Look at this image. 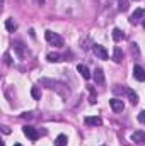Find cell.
I'll return each mask as SVG.
<instances>
[{"instance_id": "1", "label": "cell", "mask_w": 145, "mask_h": 146, "mask_svg": "<svg viewBox=\"0 0 145 146\" xmlns=\"http://www.w3.org/2000/svg\"><path fill=\"white\" fill-rule=\"evenodd\" d=\"M39 85H43V87H48V88H51V90H58L60 94H67V85L65 83H62V82H55V80H50V78H41L39 80Z\"/></svg>"}, {"instance_id": "2", "label": "cell", "mask_w": 145, "mask_h": 146, "mask_svg": "<svg viewBox=\"0 0 145 146\" xmlns=\"http://www.w3.org/2000/svg\"><path fill=\"white\" fill-rule=\"evenodd\" d=\"M44 37H46V41L50 42V44H53V46H63V39L62 36H58V34H55V33H51V31H46L44 33Z\"/></svg>"}, {"instance_id": "3", "label": "cell", "mask_w": 145, "mask_h": 146, "mask_svg": "<svg viewBox=\"0 0 145 146\" xmlns=\"http://www.w3.org/2000/svg\"><path fill=\"white\" fill-rule=\"evenodd\" d=\"M144 21H145V9H137L130 17V24H138V22H144Z\"/></svg>"}, {"instance_id": "4", "label": "cell", "mask_w": 145, "mask_h": 146, "mask_svg": "<svg viewBox=\"0 0 145 146\" xmlns=\"http://www.w3.org/2000/svg\"><path fill=\"white\" fill-rule=\"evenodd\" d=\"M92 51H94L96 58H99V60H108V58H109L106 48H104V46H101V44H94V46H92Z\"/></svg>"}, {"instance_id": "5", "label": "cell", "mask_w": 145, "mask_h": 146, "mask_svg": "<svg viewBox=\"0 0 145 146\" xmlns=\"http://www.w3.org/2000/svg\"><path fill=\"white\" fill-rule=\"evenodd\" d=\"M22 133H24L31 141H38V138H39V133H38L33 126H24V127H22Z\"/></svg>"}, {"instance_id": "6", "label": "cell", "mask_w": 145, "mask_h": 146, "mask_svg": "<svg viewBox=\"0 0 145 146\" xmlns=\"http://www.w3.org/2000/svg\"><path fill=\"white\" fill-rule=\"evenodd\" d=\"M133 76H135V80H138V82H145V70L140 65H135V68H133Z\"/></svg>"}, {"instance_id": "7", "label": "cell", "mask_w": 145, "mask_h": 146, "mask_svg": "<svg viewBox=\"0 0 145 146\" xmlns=\"http://www.w3.org/2000/svg\"><path fill=\"white\" fill-rule=\"evenodd\" d=\"M109 104H111V109L114 110V112H121V110L125 109V104H123V100H119V99H111Z\"/></svg>"}, {"instance_id": "8", "label": "cell", "mask_w": 145, "mask_h": 146, "mask_svg": "<svg viewBox=\"0 0 145 146\" xmlns=\"http://www.w3.org/2000/svg\"><path fill=\"white\" fill-rule=\"evenodd\" d=\"M84 122H85V126H101V117H97V115H87L85 119H84Z\"/></svg>"}, {"instance_id": "9", "label": "cell", "mask_w": 145, "mask_h": 146, "mask_svg": "<svg viewBox=\"0 0 145 146\" xmlns=\"http://www.w3.org/2000/svg\"><path fill=\"white\" fill-rule=\"evenodd\" d=\"M132 139H133L135 143H138V145H145V133L144 131H135V133L132 134Z\"/></svg>"}, {"instance_id": "10", "label": "cell", "mask_w": 145, "mask_h": 146, "mask_svg": "<svg viewBox=\"0 0 145 146\" xmlns=\"http://www.w3.org/2000/svg\"><path fill=\"white\" fill-rule=\"evenodd\" d=\"M94 80H96L97 85H103V83H104V73H103L101 68H96V70H94Z\"/></svg>"}, {"instance_id": "11", "label": "cell", "mask_w": 145, "mask_h": 146, "mask_svg": "<svg viewBox=\"0 0 145 146\" xmlns=\"http://www.w3.org/2000/svg\"><path fill=\"white\" fill-rule=\"evenodd\" d=\"M113 61L114 63H121L123 61V51H121V48H114V51H113Z\"/></svg>"}, {"instance_id": "12", "label": "cell", "mask_w": 145, "mask_h": 146, "mask_svg": "<svg viewBox=\"0 0 145 146\" xmlns=\"http://www.w3.org/2000/svg\"><path fill=\"white\" fill-rule=\"evenodd\" d=\"M126 95H128V100H130L133 106H137V104H138V95H137V92H135V90L126 88Z\"/></svg>"}, {"instance_id": "13", "label": "cell", "mask_w": 145, "mask_h": 146, "mask_svg": "<svg viewBox=\"0 0 145 146\" xmlns=\"http://www.w3.org/2000/svg\"><path fill=\"white\" fill-rule=\"evenodd\" d=\"M77 72L82 75V78H85V80H89L91 78V72H89V68L85 66V65H79L77 66Z\"/></svg>"}, {"instance_id": "14", "label": "cell", "mask_w": 145, "mask_h": 146, "mask_svg": "<svg viewBox=\"0 0 145 146\" xmlns=\"http://www.w3.org/2000/svg\"><path fill=\"white\" fill-rule=\"evenodd\" d=\"M113 39L118 42V41H121V39H125V34H123V31L121 29H118V27H114L113 29Z\"/></svg>"}, {"instance_id": "15", "label": "cell", "mask_w": 145, "mask_h": 146, "mask_svg": "<svg viewBox=\"0 0 145 146\" xmlns=\"http://www.w3.org/2000/svg\"><path fill=\"white\" fill-rule=\"evenodd\" d=\"M5 27H7L9 33H14V31L17 29V24L14 22V19H7V21H5Z\"/></svg>"}, {"instance_id": "16", "label": "cell", "mask_w": 145, "mask_h": 146, "mask_svg": "<svg viewBox=\"0 0 145 146\" xmlns=\"http://www.w3.org/2000/svg\"><path fill=\"white\" fill-rule=\"evenodd\" d=\"M48 61H51V63H56V61H62V54H58V53H50L48 56Z\"/></svg>"}, {"instance_id": "17", "label": "cell", "mask_w": 145, "mask_h": 146, "mask_svg": "<svg viewBox=\"0 0 145 146\" xmlns=\"http://www.w3.org/2000/svg\"><path fill=\"white\" fill-rule=\"evenodd\" d=\"M55 145L56 146H67V136H65V134H60V136L55 139Z\"/></svg>"}, {"instance_id": "18", "label": "cell", "mask_w": 145, "mask_h": 146, "mask_svg": "<svg viewBox=\"0 0 145 146\" xmlns=\"http://www.w3.org/2000/svg\"><path fill=\"white\" fill-rule=\"evenodd\" d=\"M118 9L121 12H126L128 10V0H118Z\"/></svg>"}, {"instance_id": "19", "label": "cell", "mask_w": 145, "mask_h": 146, "mask_svg": "<svg viewBox=\"0 0 145 146\" xmlns=\"http://www.w3.org/2000/svg\"><path fill=\"white\" fill-rule=\"evenodd\" d=\"M31 95H33V99H36V100L41 99V92H39L38 87H33V88H31Z\"/></svg>"}, {"instance_id": "20", "label": "cell", "mask_w": 145, "mask_h": 146, "mask_svg": "<svg viewBox=\"0 0 145 146\" xmlns=\"http://www.w3.org/2000/svg\"><path fill=\"white\" fill-rule=\"evenodd\" d=\"M113 92H114V94H126V88H125V87L121 88V85H114V87H113Z\"/></svg>"}, {"instance_id": "21", "label": "cell", "mask_w": 145, "mask_h": 146, "mask_svg": "<svg viewBox=\"0 0 145 146\" xmlns=\"http://www.w3.org/2000/svg\"><path fill=\"white\" fill-rule=\"evenodd\" d=\"M138 121H140L142 124H145V110H142V112L138 114Z\"/></svg>"}, {"instance_id": "22", "label": "cell", "mask_w": 145, "mask_h": 146, "mask_svg": "<svg viewBox=\"0 0 145 146\" xmlns=\"http://www.w3.org/2000/svg\"><path fill=\"white\" fill-rule=\"evenodd\" d=\"M14 146H22V145H21V143H15V145H14Z\"/></svg>"}, {"instance_id": "23", "label": "cell", "mask_w": 145, "mask_h": 146, "mask_svg": "<svg viewBox=\"0 0 145 146\" xmlns=\"http://www.w3.org/2000/svg\"><path fill=\"white\" fill-rule=\"evenodd\" d=\"M144 29H145V21H144Z\"/></svg>"}]
</instances>
